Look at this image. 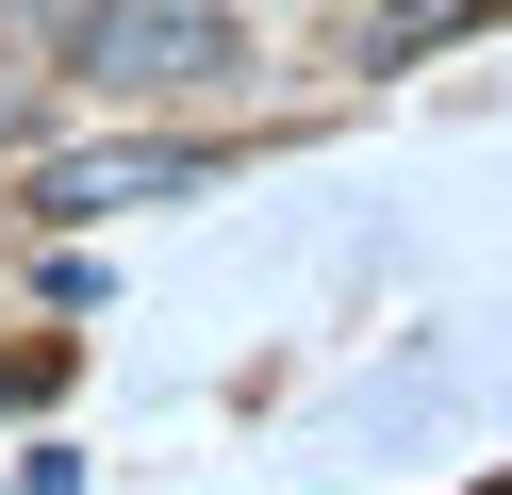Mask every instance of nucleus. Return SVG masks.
<instances>
[{
  "label": "nucleus",
  "mask_w": 512,
  "mask_h": 495,
  "mask_svg": "<svg viewBox=\"0 0 512 495\" xmlns=\"http://www.w3.org/2000/svg\"><path fill=\"white\" fill-rule=\"evenodd\" d=\"M215 66H248V33L215 17V0H100V33H83V83H215Z\"/></svg>",
  "instance_id": "nucleus-1"
},
{
  "label": "nucleus",
  "mask_w": 512,
  "mask_h": 495,
  "mask_svg": "<svg viewBox=\"0 0 512 495\" xmlns=\"http://www.w3.org/2000/svg\"><path fill=\"white\" fill-rule=\"evenodd\" d=\"M182 182H199V149H83L34 182V215H116V198H182Z\"/></svg>",
  "instance_id": "nucleus-2"
},
{
  "label": "nucleus",
  "mask_w": 512,
  "mask_h": 495,
  "mask_svg": "<svg viewBox=\"0 0 512 495\" xmlns=\"http://www.w3.org/2000/svg\"><path fill=\"white\" fill-rule=\"evenodd\" d=\"M380 17H430V0H380Z\"/></svg>",
  "instance_id": "nucleus-3"
},
{
  "label": "nucleus",
  "mask_w": 512,
  "mask_h": 495,
  "mask_svg": "<svg viewBox=\"0 0 512 495\" xmlns=\"http://www.w3.org/2000/svg\"><path fill=\"white\" fill-rule=\"evenodd\" d=\"M0 132H17V83H0Z\"/></svg>",
  "instance_id": "nucleus-4"
}]
</instances>
